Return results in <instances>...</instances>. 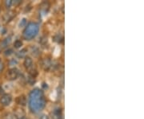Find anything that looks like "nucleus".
<instances>
[{
	"mask_svg": "<svg viewBox=\"0 0 144 119\" xmlns=\"http://www.w3.org/2000/svg\"><path fill=\"white\" fill-rule=\"evenodd\" d=\"M46 105V99L42 91L35 89L32 90L29 95V107L33 113L42 110Z\"/></svg>",
	"mask_w": 144,
	"mask_h": 119,
	"instance_id": "obj_1",
	"label": "nucleus"
},
{
	"mask_svg": "<svg viewBox=\"0 0 144 119\" xmlns=\"http://www.w3.org/2000/svg\"><path fill=\"white\" fill-rule=\"evenodd\" d=\"M39 31V26L35 23H31L26 26L23 31V37L26 40H31L37 35Z\"/></svg>",
	"mask_w": 144,
	"mask_h": 119,
	"instance_id": "obj_2",
	"label": "nucleus"
},
{
	"mask_svg": "<svg viewBox=\"0 0 144 119\" xmlns=\"http://www.w3.org/2000/svg\"><path fill=\"white\" fill-rule=\"evenodd\" d=\"M19 75V70L16 68H10V69L8 70V72L7 73V77L8 80H14L18 78Z\"/></svg>",
	"mask_w": 144,
	"mask_h": 119,
	"instance_id": "obj_3",
	"label": "nucleus"
},
{
	"mask_svg": "<svg viewBox=\"0 0 144 119\" xmlns=\"http://www.w3.org/2000/svg\"><path fill=\"white\" fill-rule=\"evenodd\" d=\"M12 101V97L10 94H4L0 98V104L3 106H8Z\"/></svg>",
	"mask_w": 144,
	"mask_h": 119,
	"instance_id": "obj_4",
	"label": "nucleus"
},
{
	"mask_svg": "<svg viewBox=\"0 0 144 119\" xmlns=\"http://www.w3.org/2000/svg\"><path fill=\"white\" fill-rule=\"evenodd\" d=\"M42 68L45 69V70H49L51 66V62L50 61L49 59H44L42 62Z\"/></svg>",
	"mask_w": 144,
	"mask_h": 119,
	"instance_id": "obj_5",
	"label": "nucleus"
},
{
	"mask_svg": "<svg viewBox=\"0 0 144 119\" xmlns=\"http://www.w3.org/2000/svg\"><path fill=\"white\" fill-rule=\"evenodd\" d=\"M10 37H7L6 39H4L1 43H0V48L1 49H4V48H6L10 43Z\"/></svg>",
	"mask_w": 144,
	"mask_h": 119,
	"instance_id": "obj_6",
	"label": "nucleus"
},
{
	"mask_svg": "<svg viewBox=\"0 0 144 119\" xmlns=\"http://www.w3.org/2000/svg\"><path fill=\"white\" fill-rule=\"evenodd\" d=\"M53 117L54 119H62V110L57 109L53 112Z\"/></svg>",
	"mask_w": 144,
	"mask_h": 119,
	"instance_id": "obj_7",
	"label": "nucleus"
},
{
	"mask_svg": "<svg viewBox=\"0 0 144 119\" xmlns=\"http://www.w3.org/2000/svg\"><path fill=\"white\" fill-rule=\"evenodd\" d=\"M33 65V61L31 57H26L24 61V66L26 68H30Z\"/></svg>",
	"mask_w": 144,
	"mask_h": 119,
	"instance_id": "obj_8",
	"label": "nucleus"
},
{
	"mask_svg": "<svg viewBox=\"0 0 144 119\" xmlns=\"http://www.w3.org/2000/svg\"><path fill=\"white\" fill-rule=\"evenodd\" d=\"M14 17V12L12 11H10V12H8V13H6L4 15V20H5V22H9V21H10Z\"/></svg>",
	"mask_w": 144,
	"mask_h": 119,
	"instance_id": "obj_9",
	"label": "nucleus"
},
{
	"mask_svg": "<svg viewBox=\"0 0 144 119\" xmlns=\"http://www.w3.org/2000/svg\"><path fill=\"white\" fill-rule=\"evenodd\" d=\"M17 102H18V104H19V105H25L26 103V99L25 96L23 95V96L19 97L18 98H17Z\"/></svg>",
	"mask_w": 144,
	"mask_h": 119,
	"instance_id": "obj_10",
	"label": "nucleus"
},
{
	"mask_svg": "<svg viewBox=\"0 0 144 119\" xmlns=\"http://www.w3.org/2000/svg\"><path fill=\"white\" fill-rule=\"evenodd\" d=\"M26 49H23V50H21L20 52H19V53L17 54L18 55V56L19 57H24L25 56V55L26 54Z\"/></svg>",
	"mask_w": 144,
	"mask_h": 119,
	"instance_id": "obj_11",
	"label": "nucleus"
},
{
	"mask_svg": "<svg viewBox=\"0 0 144 119\" xmlns=\"http://www.w3.org/2000/svg\"><path fill=\"white\" fill-rule=\"evenodd\" d=\"M15 47H16V48H19V47H20L22 45H23V42H22L20 40H17L15 42Z\"/></svg>",
	"mask_w": 144,
	"mask_h": 119,
	"instance_id": "obj_12",
	"label": "nucleus"
},
{
	"mask_svg": "<svg viewBox=\"0 0 144 119\" xmlns=\"http://www.w3.org/2000/svg\"><path fill=\"white\" fill-rule=\"evenodd\" d=\"M26 25V19H22L20 23H19V27H20V28H23V27H25Z\"/></svg>",
	"mask_w": 144,
	"mask_h": 119,
	"instance_id": "obj_13",
	"label": "nucleus"
},
{
	"mask_svg": "<svg viewBox=\"0 0 144 119\" xmlns=\"http://www.w3.org/2000/svg\"><path fill=\"white\" fill-rule=\"evenodd\" d=\"M4 64L3 62L0 61V74H1L3 72V70H4Z\"/></svg>",
	"mask_w": 144,
	"mask_h": 119,
	"instance_id": "obj_14",
	"label": "nucleus"
},
{
	"mask_svg": "<svg viewBox=\"0 0 144 119\" xmlns=\"http://www.w3.org/2000/svg\"><path fill=\"white\" fill-rule=\"evenodd\" d=\"M5 4H6V7L7 8H10V7H11V5L13 4V3H12V1H6Z\"/></svg>",
	"mask_w": 144,
	"mask_h": 119,
	"instance_id": "obj_15",
	"label": "nucleus"
},
{
	"mask_svg": "<svg viewBox=\"0 0 144 119\" xmlns=\"http://www.w3.org/2000/svg\"><path fill=\"white\" fill-rule=\"evenodd\" d=\"M11 53H12V50H11V49H9V50H7V51H6V53H5V55H6V56H9V55H10Z\"/></svg>",
	"mask_w": 144,
	"mask_h": 119,
	"instance_id": "obj_16",
	"label": "nucleus"
},
{
	"mask_svg": "<svg viewBox=\"0 0 144 119\" xmlns=\"http://www.w3.org/2000/svg\"><path fill=\"white\" fill-rule=\"evenodd\" d=\"M7 119H16V117L14 115H9V117H7Z\"/></svg>",
	"mask_w": 144,
	"mask_h": 119,
	"instance_id": "obj_17",
	"label": "nucleus"
},
{
	"mask_svg": "<svg viewBox=\"0 0 144 119\" xmlns=\"http://www.w3.org/2000/svg\"><path fill=\"white\" fill-rule=\"evenodd\" d=\"M40 119H50V117L47 115H42Z\"/></svg>",
	"mask_w": 144,
	"mask_h": 119,
	"instance_id": "obj_18",
	"label": "nucleus"
},
{
	"mask_svg": "<svg viewBox=\"0 0 144 119\" xmlns=\"http://www.w3.org/2000/svg\"><path fill=\"white\" fill-rule=\"evenodd\" d=\"M20 119H25L24 117H22V118H20Z\"/></svg>",
	"mask_w": 144,
	"mask_h": 119,
	"instance_id": "obj_19",
	"label": "nucleus"
}]
</instances>
